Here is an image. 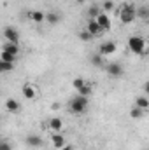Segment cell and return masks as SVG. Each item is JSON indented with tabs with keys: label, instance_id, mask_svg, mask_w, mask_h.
I'll use <instances>...</instances> for the list:
<instances>
[{
	"label": "cell",
	"instance_id": "15",
	"mask_svg": "<svg viewBox=\"0 0 149 150\" xmlns=\"http://www.w3.org/2000/svg\"><path fill=\"white\" fill-rule=\"evenodd\" d=\"M135 107H139V108H142V110H148L149 108V100L146 96H139V98L135 100Z\"/></svg>",
	"mask_w": 149,
	"mask_h": 150
},
{
	"label": "cell",
	"instance_id": "7",
	"mask_svg": "<svg viewBox=\"0 0 149 150\" xmlns=\"http://www.w3.org/2000/svg\"><path fill=\"white\" fill-rule=\"evenodd\" d=\"M112 52H116V42H102L100 44V49H98V54H102V56H107V54H112Z\"/></svg>",
	"mask_w": 149,
	"mask_h": 150
},
{
	"label": "cell",
	"instance_id": "26",
	"mask_svg": "<svg viewBox=\"0 0 149 150\" xmlns=\"http://www.w3.org/2000/svg\"><path fill=\"white\" fill-rule=\"evenodd\" d=\"M135 12H139V16H140L142 19H148V9H146V7H140V9L135 11Z\"/></svg>",
	"mask_w": 149,
	"mask_h": 150
},
{
	"label": "cell",
	"instance_id": "23",
	"mask_svg": "<svg viewBox=\"0 0 149 150\" xmlns=\"http://www.w3.org/2000/svg\"><path fill=\"white\" fill-rule=\"evenodd\" d=\"M88 14H90V18H91V19H95V18L100 14V11H98V7H97V5H91V7H90V11H88Z\"/></svg>",
	"mask_w": 149,
	"mask_h": 150
},
{
	"label": "cell",
	"instance_id": "22",
	"mask_svg": "<svg viewBox=\"0 0 149 150\" xmlns=\"http://www.w3.org/2000/svg\"><path fill=\"white\" fill-rule=\"evenodd\" d=\"M91 63H93L95 67H102V63H104V56H102V54H95V56H91Z\"/></svg>",
	"mask_w": 149,
	"mask_h": 150
},
{
	"label": "cell",
	"instance_id": "16",
	"mask_svg": "<svg viewBox=\"0 0 149 150\" xmlns=\"http://www.w3.org/2000/svg\"><path fill=\"white\" fill-rule=\"evenodd\" d=\"M44 21H47V23H51V25H56V23L60 21V14H56V12H49V14L44 16Z\"/></svg>",
	"mask_w": 149,
	"mask_h": 150
},
{
	"label": "cell",
	"instance_id": "13",
	"mask_svg": "<svg viewBox=\"0 0 149 150\" xmlns=\"http://www.w3.org/2000/svg\"><path fill=\"white\" fill-rule=\"evenodd\" d=\"M49 129L54 131V133L62 131V129H63V122H62V119H58V117H51V120H49Z\"/></svg>",
	"mask_w": 149,
	"mask_h": 150
},
{
	"label": "cell",
	"instance_id": "21",
	"mask_svg": "<svg viewBox=\"0 0 149 150\" xmlns=\"http://www.w3.org/2000/svg\"><path fill=\"white\" fill-rule=\"evenodd\" d=\"M12 68H14V63H5V61L0 59V74H4V72H11Z\"/></svg>",
	"mask_w": 149,
	"mask_h": 150
},
{
	"label": "cell",
	"instance_id": "2",
	"mask_svg": "<svg viewBox=\"0 0 149 150\" xmlns=\"http://www.w3.org/2000/svg\"><path fill=\"white\" fill-rule=\"evenodd\" d=\"M69 108H70V112H74V113H82L88 108V98L81 96V94L74 96L70 100V103H69Z\"/></svg>",
	"mask_w": 149,
	"mask_h": 150
},
{
	"label": "cell",
	"instance_id": "5",
	"mask_svg": "<svg viewBox=\"0 0 149 150\" xmlns=\"http://www.w3.org/2000/svg\"><path fill=\"white\" fill-rule=\"evenodd\" d=\"M105 70H107V74L114 77V79H117V77H121V75L125 74V68L119 65V63H109L107 67H105Z\"/></svg>",
	"mask_w": 149,
	"mask_h": 150
},
{
	"label": "cell",
	"instance_id": "20",
	"mask_svg": "<svg viewBox=\"0 0 149 150\" xmlns=\"http://www.w3.org/2000/svg\"><path fill=\"white\" fill-rule=\"evenodd\" d=\"M144 112H146V110H142V108H139V107H133L132 112H130V115H132V119H142V117H144Z\"/></svg>",
	"mask_w": 149,
	"mask_h": 150
},
{
	"label": "cell",
	"instance_id": "17",
	"mask_svg": "<svg viewBox=\"0 0 149 150\" xmlns=\"http://www.w3.org/2000/svg\"><path fill=\"white\" fill-rule=\"evenodd\" d=\"M44 12H40V11H34V12H30V19L34 21V23H42L44 21Z\"/></svg>",
	"mask_w": 149,
	"mask_h": 150
},
{
	"label": "cell",
	"instance_id": "19",
	"mask_svg": "<svg viewBox=\"0 0 149 150\" xmlns=\"http://www.w3.org/2000/svg\"><path fill=\"white\" fill-rule=\"evenodd\" d=\"M91 93H93V87H91L90 84H84L81 89H77V94H81V96H86V98H88Z\"/></svg>",
	"mask_w": 149,
	"mask_h": 150
},
{
	"label": "cell",
	"instance_id": "29",
	"mask_svg": "<svg viewBox=\"0 0 149 150\" xmlns=\"http://www.w3.org/2000/svg\"><path fill=\"white\" fill-rule=\"evenodd\" d=\"M60 150H74V149H72L70 145H65V147H62V149H60Z\"/></svg>",
	"mask_w": 149,
	"mask_h": 150
},
{
	"label": "cell",
	"instance_id": "3",
	"mask_svg": "<svg viewBox=\"0 0 149 150\" xmlns=\"http://www.w3.org/2000/svg\"><path fill=\"white\" fill-rule=\"evenodd\" d=\"M128 47L135 54H144L146 52V40L142 37H130L128 38Z\"/></svg>",
	"mask_w": 149,
	"mask_h": 150
},
{
	"label": "cell",
	"instance_id": "9",
	"mask_svg": "<svg viewBox=\"0 0 149 150\" xmlns=\"http://www.w3.org/2000/svg\"><path fill=\"white\" fill-rule=\"evenodd\" d=\"M27 145L32 147V149H39V147L44 145V142H42V138L37 136V134H28L27 136Z\"/></svg>",
	"mask_w": 149,
	"mask_h": 150
},
{
	"label": "cell",
	"instance_id": "28",
	"mask_svg": "<svg viewBox=\"0 0 149 150\" xmlns=\"http://www.w3.org/2000/svg\"><path fill=\"white\" fill-rule=\"evenodd\" d=\"M112 7H114V4H112L111 0H107V2L104 4V9H105V11H111Z\"/></svg>",
	"mask_w": 149,
	"mask_h": 150
},
{
	"label": "cell",
	"instance_id": "25",
	"mask_svg": "<svg viewBox=\"0 0 149 150\" xmlns=\"http://www.w3.org/2000/svg\"><path fill=\"white\" fill-rule=\"evenodd\" d=\"M79 38H81V40H84V42H88V40H91L93 37H91V35L84 30V32H81V33H79Z\"/></svg>",
	"mask_w": 149,
	"mask_h": 150
},
{
	"label": "cell",
	"instance_id": "27",
	"mask_svg": "<svg viewBox=\"0 0 149 150\" xmlns=\"http://www.w3.org/2000/svg\"><path fill=\"white\" fill-rule=\"evenodd\" d=\"M0 150H12V147L7 142H0Z\"/></svg>",
	"mask_w": 149,
	"mask_h": 150
},
{
	"label": "cell",
	"instance_id": "30",
	"mask_svg": "<svg viewBox=\"0 0 149 150\" xmlns=\"http://www.w3.org/2000/svg\"><path fill=\"white\" fill-rule=\"evenodd\" d=\"M77 2H81V4H82V2H86V0H77Z\"/></svg>",
	"mask_w": 149,
	"mask_h": 150
},
{
	"label": "cell",
	"instance_id": "10",
	"mask_svg": "<svg viewBox=\"0 0 149 150\" xmlns=\"http://www.w3.org/2000/svg\"><path fill=\"white\" fill-rule=\"evenodd\" d=\"M23 96H25L27 100H34V98L37 96V89H35L32 84H25V86H23Z\"/></svg>",
	"mask_w": 149,
	"mask_h": 150
},
{
	"label": "cell",
	"instance_id": "14",
	"mask_svg": "<svg viewBox=\"0 0 149 150\" xmlns=\"http://www.w3.org/2000/svg\"><path fill=\"white\" fill-rule=\"evenodd\" d=\"M19 107H21V105H19V101H18V100H14V98H9V100L5 101V108H7L9 112H18V110H19Z\"/></svg>",
	"mask_w": 149,
	"mask_h": 150
},
{
	"label": "cell",
	"instance_id": "6",
	"mask_svg": "<svg viewBox=\"0 0 149 150\" xmlns=\"http://www.w3.org/2000/svg\"><path fill=\"white\" fill-rule=\"evenodd\" d=\"M95 21H97V25H98L104 32L111 30V19H109V16H107L105 12H100V14L95 18Z\"/></svg>",
	"mask_w": 149,
	"mask_h": 150
},
{
	"label": "cell",
	"instance_id": "11",
	"mask_svg": "<svg viewBox=\"0 0 149 150\" xmlns=\"http://www.w3.org/2000/svg\"><path fill=\"white\" fill-rule=\"evenodd\" d=\"M51 142H53V145H54L56 149H62V147H65V145H67V142H65V136H62L60 133H53V136H51Z\"/></svg>",
	"mask_w": 149,
	"mask_h": 150
},
{
	"label": "cell",
	"instance_id": "18",
	"mask_svg": "<svg viewBox=\"0 0 149 150\" xmlns=\"http://www.w3.org/2000/svg\"><path fill=\"white\" fill-rule=\"evenodd\" d=\"M0 59H2V61H5V63H16V56H14V54H11V52H5V51H2Z\"/></svg>",
	"mask_w": 149,
	"mask_h": 150
},
{
	"label": "cell",
	"instance_id": "31",
	"mask_svg": "<svg viewBox=\"0 0 149 150\" xmlns=\"http://www.w3.org/2000/svg\"><path fill=\"white\" fill-rule=\"evenodd\" d=\"M0 142H2V140H0Z\"/></svg>",
	"mask_w": 149,
	"mask_h": 150
},
{
	"label": "cell",
	"instance_id": "1",
	"mask_svg": "<svg viewBox=\"0 0 149 150\" xmlns=\"http://www.w3.org/2000/svg\"><path fill=\"white\" fill-rule=\"evenodd\" d=\"M135 11H137V9H135L132 4H123V5L119 7V11H117V16H119V19H121L125 25H128V23H132V21L135 19V16H137Z\"/></svg>",
	"mask_w": 149,
	"mask_h": 150
},
{
	"label": "cell",
	"instance_id": "24",
	"mask_svg": "<svg viewBox=\"0 0 149 150\" xmlns=\"http://www.w3.org/2000/svg\"><path fill=\"white\" fill-rule=\"evenodd\" d=\"M84 84H86V80H82V79H74V80H72V86H74V89H81Z\"/></svg>",
	"mask_w": 149,
	"mask_h": 150
},
{
	"label": "cell",
	"instance_id": "8",
	"mask_svg": "<svg viewBox=\"0 0 149 150\" xmlns=\"http://www.w3.org/2000/svg\"><path fill=\"white\" fill-rule=\"evenodd\" d=\"M86 32H88L91 37H100V35L104 33V30L97 25L95 19H90V23H88V26H86Z\"/></svg>",
	"mask_w": 149,
	"mask_h": 150
},
{
	"label": "cell",
	"instance_id": "12",
	"mask_svg": "<svg viewBox=\"0 0 149 150\" xmlns=\"http://www.w3.org/2000/svg\"><path fill=\"white\" fill-rule=\"evenodd\" d=\"M2 51L11 52V54L18 56V54H19V45H18V44H12V42H5V44L2 45Z\"/></svg>",
	"mask_w": 149,
	"mask_h": 150
},
{
	"label": "cell",
	"instance_id": "4",
	"mask_svg": "<svg viewBox=\"0 0 149 150\" xmlns=\"http://www.w3.org/2000/svg\"><path fill=\"white\" fill-rule=\"evenodd\" d=\"M4 37H5V42H12V44H18L19 42V33L12 26H5L4 28Z\"/></svg>",
	"mask_w": 149,
	"mask_h": 150
}]
</instances>
